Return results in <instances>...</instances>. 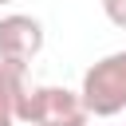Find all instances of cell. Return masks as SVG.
Listing matches in <instances>:
<instances>
[{"label": "cell", "mask_w": 126, "mask_h": 126, "mask_svg": "<svg viewBox=\"0 0 126 126\" xmlns=\"http://www.w3.org/2000/svg\"><path fill=\"white\" fill-rule=\"evenodd\" d=\"M102 12H106V20H110L114 28L126 32V0H102Z\"/></svg>", "instance_id": "obj_5"}, {"label": "cell", "mask_w": 126, "mask_h": 126, "mask_svg": "<svg viewBox=\"0 0 126 126\" xmlns=\"http://www.w3.org/2000/svg\"><path fill=\"white\" fill-rule=\"evenodd\" d=\"M79 94L91 118H114L126 110V51H110L83 71Z\"/></svg>", "instance_id": "obj_1"}, {"label": "cell", "mask_w": 126, "mask_h": 126, "mask_svg": "<svg viewBox=\"0 0 126 126\" xmlns=\"http://www.w3.org/2000/svg\"><path fill=\"white\" fill-rule=\"evenodd\" d=\"M43 51V24L28 12H8L0 16V59L12 63H32Z\"/></svg>", "instance_id": "obj_3"}, {"label": "cell", "mask_w": 126, "mask_h": 126, "mask_svg": "<svg viewBox=\"0 0 126 126\" xmlns=\"http://www.w3.org/2000/svg\"><path fill=\"white\" fill-rule=\"evenodd\" d=\"M87 118H91V110L79 91L55 87V83H43L32 91L28 126H87Z\"/></svg>", "instance_id": "obj_2"}, {"label": "cell", "mask_w": 126, "mask_h": 126, "mask_svg": "<svg viewBox=\"0 0 126 126\" xmlns=\"http://www.w3.org/2000/svg\"><path fill=\"white\" fill-rule=\"evenodd\" d=\"M4 4H16V0H0V8H4Z\"/></svg>", "instance_id": "obj_6"}, {"label": "cell", "mask_w": 126, "mask_h": 126, "mask_svg": "<svg viewBox=\"0 0 126 126\" xmlns=\"http://www.w3.org/2000/svg\"><path fill=\"white\" fill-rule=\"evenodd\" d=\"M32 83H28V63H12V59H0V102L20 118L28 122V106H32Z\"/></svg>", "instance_id": "obj_4"}]
</instances>
